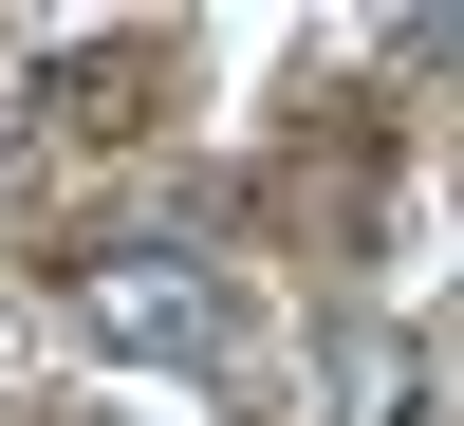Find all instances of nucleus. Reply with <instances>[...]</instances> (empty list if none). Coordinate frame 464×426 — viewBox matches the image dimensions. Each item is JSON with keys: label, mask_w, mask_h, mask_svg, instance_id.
Wrapping results in <instances>:
<instances>
[{"label": "nucleus", "mask_w": 464, "mask_h": 426, "mask_svg": "<svg viewBox=\"0 0 464 426\" xmlns=\"http://www.w3.org/2000/svg\"><path fill=\"white\" fill-rule=\"evenodd\" d=\"M74 334H93L111 371H223L242 353V279H223L205 241H93L74 260Z\"/></svg>", "instance_id": "obj_1"}, {"label": "nucleus", "mask_w": 464, "mask_h": 426, "mask_svg": "<svg viewBox=\"0 0 464 426\" xmlns=\"http://www.w3.org/2000/svg\"><path fill=\"white\" fill-rule=\"evenodd\" d=\"M428 408V353H409V316H334L316 390H297V426H409Z\"/></svg>", "instance_id": "obj_2"}, {"label": "nucleus", "mask_w": 464, "mask_h": 426, "mask_svg": "<svg viewBox=\"0 0 464 426\" xmlns=\"http://www.w3.org/2000/svg\"><path fill=\"white\" fill-rule=\"evenodd\" d=\"M409 56H428V74H464V0H409Z\"/></svg>", "instance_id": "obj_3"}]
</instances>
